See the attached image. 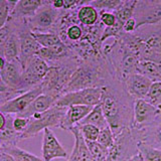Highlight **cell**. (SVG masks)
Listing matches in <instances>:
<instances>
[{"mask_svg":"<svg viewBox=\"0 0 161 161\" xmlns=\"http://www.w3.org/2000/svg\"><path fill=\"white\" fill-rule=\"evenodd\" d=\"M2 150L11 155L15 161H44L42 158L37 157L36 155H34L32 153H29L28 151L23 150L21 148L17 147V146L5 148Z\"/></svg>","mask_w":161,"mask_h":161,"instance_id":"25","label":"cell"},{"mask_svg":"<svg viewBox=\"0 0 161 161\" xmlns=\"http://www.w3.org/2000/svg\"><path fill=\"white\" fill-rule=\"evenodd\" d=\"M14 115L6 114V124L4 128L0 131V150L17 146L20 142V133L16 132L13 128Z\"/></svg>","mask_w":161,"mask_h":161,"instance_id":"15","label":"cell"},{"mask_svg":"<svg viewBox=\"0 0 161 161\" xmlns=\"http://www.w3.org/2000/svg\"><path fill=\"white\" fill-rule=\"evenodd\" d=\"M143 141V131L126 128L115 136V143L109 149L106 161H127L139 153L138 143Z\"/></svg>","mask_w":161,"mask_h":161,"instance_id":"3","label":"cell"},{"mask_svg":"<svg viewBox=\"0 0 161 161\" xmlns=\"http://www.w3.org/2000/svg\"><path fill=\"white\" fill-rule=\"evenodd\" d=\"M160 64H161V63H160Z\"/></svg>","mask_w":161,"mask_h":161,"instance_id":"46","label":"cell"},{"mask_svg":"<svg viewBox=\"0 0 161 161\" xmlns=\"http://www.w3.org/2000/svg\"><path fill=\"white\" fill-rule=\"evenodd\" d=\"M102 99V88H88L63 95L57 101L58 107L68 108L73 105H83L95 107Z\"/></svg>","mask_w":161,"mask_h":161,"instance_id":"6","label":"cell"},{"mask_svg":"<svg viewBox=\"0 0 161 161\" xmlns=\"http://www.w3.org/2000/svg\"><path fill=\"white\" fill-rule=\"evenodd\" d=\"M92 106H83V105H73L67 109L64 117L62 121L59 128L69 131L75 126L80 124L82 121L87 117L89 113L93 110Z\"/></svg>","mask_w":161,"mask_h":161,"instance_id":"14","label":"cell"},{"mask_svg":"<svg viewBox=\"0 0 161 161\" xmlns=\"http://www.w3.org/2000/svg\"><path fill=\"white\" fill-rule=\"evenodd\" d=\"M100 21L105 27H112L116 23V16L114 12L100 11Z\"/></svg>","mask_w":161,"mask_h":161,"instance_id":"34","label":"cell"},{"mask_svg":"<svg viewBox=\"0 0 161 161\" xmlns=\"http://www.w3.org/2000/svg\"><path fill=\"white\" fill-rule=\"evenodd\" d=\"M3 84V82H2V79H1V77H0V85H2Z\"/></svg>","mask_w":161,"mask_h":161,"instance_id":"45","label":"cell"},{"mask_svg":"<svg viewBox=\"0 0 161 161\" xmlns=\"http://www.w3.org/2000/svg\"><path fill=\"white\" fill-rule=\"evenodd\" d=\"M97 142L100 143L101 145H103L104 147L110 149L115 143V135L113 133V131L111 130L110 127L105 128L103 130H100L99 137L97 139Z\"/></svg>","mask_w":161,"mask_h":161,"instance_id":"31","label":"cell"},{"mask_svg":"<svg viewBox=\"0 0 161 161\" xmlns=\"http://www.w3.org/2000/svg\"><path fill=\"white\" fill-rule=\"evenodd\" d=\"M133 113V128L142 130L155 123L161 115V109L141 99L134 101Z\"/></svg>","mask_w":161,"mask_h":161,"instance_id":"8","label":"cell"},{"mask_svg":"<svg viewBox=\"0 0 161 161\" xmlns=\"http://www.w3.org/2000/svg\"><path fill=\"white\" fill-rule=\"evenodd\" d=\"M138 150L144 161H161V150L144 141H140L138 143Z\"/></svg>","mask_w":161,"mask_h":161,"instance_id":"24","label":"cell"},{"mask_svg":"<svg viewBox=\"0 0 161 161\" xmlns=\"http://www.w3.org/2000/svg\"><path fill=\"white\" fill-rule=\"evenodd\" d=\"M127 161H144V159H143V157H142V155H141L140 153H138V154L134 155L132 158H130V159L127 160Z\"/></svg>","mask_w":161,"mask_h":161,"instance_id":"42","label":"cell"},{"mask_svg":"<svg viewBox=\"0 0 161 161\" xmlns=\"http://www.w3.org/2000/svg\"><path fill=\"white\" fill-rule=\"evenodd\" d=\"M23 69V91L27 92L42 85L43 78L49 69V65L45 60L34 55L28 60Z\"/></svg>","mask_w":161,"mask_h":161,"instance_id":"7","label":"cell"},{"mask_svg":"<svg viewBox=\"0 0 161 161\" xmlns=\"http://www.w3.org/2000/svg\"><path fill=\"white\" fill-rule=\"evenodd\" d=\"M0 161H15V160L10 154H8L3 150H0Z\"/></svg>","mask_w":161,"mask_h":161,"instance_id":"38","label":"cell"},{"mask_svg":"<svg viewBox=\"0 0 161 161\" xmlns=\"http://www.w3.org/2000/svg\"><path fill=\"white\" fill-rule=\"evenodd\" d=\"M77 127L79 128L85 141H97L100 134L99 128L90 124H78Z\"/></svg>","mask_w":161,"mask_h":161,"instance_id":"29","label":"cell"},{"mask_svg":"<svg viewBox=\"0 0 161 161\" xmlns=\"http://www.w3.org/2000/svg\"><path fill=\"white\" fill-rule=\"evenodd\" d=\"M57 101H58V99L53 97V96H49L47 94H42L29 105V107L25 110L24 112H22L21 114H19L17 116H21V117H25V118H30L35 114L43 113L45 111H47L48 109L52 108L53 106H54L55 103H57Z\"/></svg>","mask_w":161,"mask_h":161,"instance_id":"16","label":"cell"},{"mask_svg":"<svg viewBox=\"0 0 161 161\" xmlns=\"http://www.w3.org/2000/svg\"><path fill=\"white\" fill-rule=\"evenodd\" d=\"M42 94V87L38 86L36 88H33L27 91V92L17 96V97L9 100L8 102H6L0 107V111L5 114H11L17 116L24 112L29 107V105Z\"/></svg>","mask_w":161,"mask_h":161,"instance_id":"9","label":"cell"},{"mask_svg":"<svg viewBox=\"0 0 161 161\" xmlns=\"http://www.w3.org/2000/svg\"><path fill=\"white\" fill-rule=\"evenodd\" d=\"M123 3V0H95L91 2L90 5H92L96 9H99L100 11H108V12H115L118 10Z\"/></svg>","mask_w":161,"mask_h":161,"instance_id":"27","label":"cell"},{"mask_svg":"<svg viewBox=\"0 0 161 161\" xmlns=\"http://www.w3.org/2000/svg\"><path fill=\"white\" fill-rule=\"evenodd\" d=\"M53 0H43L36 13L27 19L29 28L32 32H54L57 33V25L60 16V10L53 8Z\"/></svg>","mask_w":161,"mask_h":161,"instance_id":"5","label":"cell"},{"mask_svg":"<svg viewBox=\"0 0 161 161\" xmlns=\"http://www.w3.org/2000/svg\"><path fill=\"white\" fill-rule=\"evenodd\" d=\"M134 18L136 20V29L144 25L161 23V4H136Z\"/></svg>","mask_w":161,"mask_h":161,"instance_id":"12","label":"cell"},{"mask_svg":"<svg viewBox=\"0 0 161 161\" xmlns=\"http://www.w3.org/2000/svg\"><path fill=\"white\" fill-rule=\"evenodd\" d=\"M136 30V20L134 17L130 18L123 25V32L125 33H132Z\"/></svg>","mask_w":161,"mask_h":161,"instance_id":"36","label":"cell"},{"mask_svg":"<svg viewBox=\"0 0 161 161\" xmlns=\"http://www.w3.org/2000/svg\"><path fill=\"white\" fill-rule=\"evenodd\" d=\"M151 105L161 109V82H154L151 85L149 92L144 99Z\"/></svg>","mask_w":161,"mask_h":161,"instance_id":"28","label":"cell"},{"mask_svg":"<svg viewBox=\"0 0 161 161\" xmlns=\"http://www.w3.org/2000/svg\"><path fill=\"white\" fill-rule=\"evenodd\" d=\"M11 15L9 3L7 0H0V29L8 22Z\"/></svg>","mask_w":161,"mask_h":161,"instance_id":"32","label":"cell"},{"mask_svg":"<svg viewBox=\"0 0 161 161\" xmlns=\"http://www.w3.org/2000/svg\"><path fill=\"white\" fill-rule=\"evenodd\" d=\"M5 124H6V114L0 111V131L4 128Z\"/></svg>","mask_w":161,"mask_h":161,"instance_id":"41","label":"cell"},{"mask_svg":"<svg viewBox=\"0 0 161 161\" xmlns=\"http://www.w3.org/2000/svg\"><path fill=\"white\" fill-rule=\"evenodd\" d=\"M125 87L129 95L136 100L145 99L147 96L152 82L140 74H132L125 80Z\"/></svg>","mask_w":161,"mask_h":161,"instance_id":"13","label":"cell"},{"mask_svg":"<svg viewBox=\"0 0 161 161\" xmlns=\"http://www.w3.org/2000/svg\"><path fill=\"white\" fill-rule=\"evenodd\" d=\"M32 34L42 47H53L62 42L59 35L54 32H32Z\"/></svg>","mask_w":161,"mask_h":161,"instance_id":"23","label":"cell"},{"mask_svg":"<svg viewBox=\"0 0 161 161\" xmlns=\"http://www.w3.org/2000/svg\"><path fill=\"white\" fill-rule=\"evenodd\" d=\"M52 4L53 8L58 9V10H62L64 8V0H53Z\"/></svg>","mask_w":161,"mask_h":161,"instance_id":"39","label":"cell"},{"mask_svg":"<svg viewBox=\"0 0 161 161\" xmlns=\"http://www.w3.org/2000/svg\"><path fill=\"white\" fill-rule=\"evenodd\" d=\"M142 131L144 142L161 150V115L154 124L142 129Z\"/></svg>","mask_w":161,"mask_h":161,"instance_id":"21","label":"cell"},{"mask_svg":"<svg viewBox=\"0 0 161 161\" xmlns=\"http://www.w3.org/2000/svg\"><path fill=\"white\" fill-rule=\"evenodd\" d=\"M67 109L65 107H58L54 105L43 113L33 115L29 118V124L26 130L20 135V141L32 138L47 128H59Z\"/></svg>","mask_w":161,"mask_h":161,"instance_id":"4","label":"cell"},{"mask_svg":"<svg viewBox=\"0 0 161 161\" xmlns=\"http://www.w3.org/2000/svg\"><path fill=\"white\" fill-rule=\"evenodd\" d=\"M6 64H7V60L5 59L4 57H1V55H0V70H2L5 68Z\"/></svg>","mask_w":161,"mask_h":161,"instance_id":"43","label":"cell"},{"mask_svg":"<svg viewBox=\"0 0 161 161\" xmlns=\"http://www.w3.org/2000/svg\"><path fill=\"white\" fill-rule=\"evenodd\" d=\"M42 154V159L44 161H52L57 158H69L67 150L60 144L57 136L50 130V128H47L43 130Z\"/></svg>","mask_w":161,"mask_h":161,"instance_id":"11","label":"cell"},{"mask_svg":"<svg viewBox=\"0 0 161 161\" xmlns=\"http://www.w3.org/2000/svg\"><path fill=\"white\" fill-rule=\"evenodd\" d=\"M91 155L95 161H106L109 154V149L98 143L97 141H86Z\"/></svg>","mask_w":161,"mask_h":161,"instance_id":"26","label":"cell"},{"mask_svg":"<svg viewBox=\"0 0 161 161\" xmlns=\"http://www.w3.org/2000/svg\"><path fill=\"white\" fill-rule=\"evenodd\" d=\"M109 62L102 55L89 58L80 62L64 89V94L88 88H103L115 80Z\"/></svg>","mask_w":161,"mask_h":161,"instance_id":"2","label":"cell"},{"mask_svg":"<svg viewBox=\"0 0 161 161\" xmlns=\"http://www.w3.org/2000/svg\"><path fill=\"white\" fill-rule=\"evenodd\" d=\"M137 4H146V5H154L161 4V0H136Z\"/></svg>","mask_w":161,"mask_h":161,"instance_id":"40","label":"cell"},{"mask_svg":"<svg viewBox=\"0 0 161 161\" xmlns=\"http://www.w3.org/2000/svg\"><path fill=\"white\" fill-rule=\"evenodd\" d=\"M70 133H75L79 137V142H80V156H82V161H95V159L93 158V156L91 155L90 151L88 149L87 143H86L85 139L83 138L82 134H80L79 128L77 126H75L74 128H72L69 130Z\"/></svg>","mask_w":161,"mask_h":161,"instance_id":"30","label":"cell"},{"mask_svg":"<svg viewBox=\"0 0 161 161\" xmlns=\"http://www.w3.org/2000/svg\"><path fill=\"white\" fill-rule=\"evenodd\" d=\"M13 128L16 132L22 134L26 130L29 124V118L21 117V116H14L13 118Z\"/></svg>","mask_w":161,"mask_h":161,"instance_id":"33","label":"cell"},{"mask_svg":"<svg viewBox=\"0 0 161 161\" xmlns=\"http://www.w3.org/2000/svg\"><path fill=\"white\" fill-rule=\"evenodd\" d=\"M10 18H11V17H10ZM14 22H15V20H14ZM0 55H1V57H4L7 62L19 59L20 42H19V36H18V32H17L16 22H15L14 31L10 34V36L6 40V42L4 43L2 49L0 50Z\"/></svg>","mask_w":161,"mask_h":161,"instance_id":"18","label":"cell"},{"mask_svg":"<svg viewBox=\"0 0 161 161\" xmlns=\"http://www.w3.org/2000/svg\"><path fill=\"white\" fill-rule=\"evenodd\" d=\"M80 124H90V125H93L95 127L99 128L100 130H103L105 128L110 127L100 104L95 106L93 110L89 113V115Z\"/></svg>","mask_w":161,"mask_h":161,"instance_id":"22","label":"cell"},{"mask_svg":"<svg viewBox=\"0 0 161 161\" xmlns=\"http://www.w3.org/2000/svg\"><path fill=\"white\" fill-rule=\"evenodd\" d=\"M42 3L43 0H19L10 17L27 20L36 13Z\"/></svg>","mask_w":161,"mask_h":161,"instance_id":"17","label":"cell"},{"mask_svg":"<svg viewBox=\"0 0 161 161\" xmlns=\"http://www.w3.org/2000/svg\"><path fill=\"white\" fill-rule=\"evenodd\" d=\"M93 1H95V0H80V6H83V5H88V4H90L91 2H93Z\"/></svg>","mask_w":161,"mask_h":161,"instance_id":"44","label":"cell"},{"mask_svg":"<svg viewBox=\"0 0 161 161\" xmlns=\"http://www.w3.org/2000/svg\"><path fill=\"white\" fill-rule=\"evenodd\" d=\"M80 0H64V10H70V9H75L80 6Z\"/></svg>","mask_w":161,"mask_h":161,"instance_id":"37","label":"cell"},{"mask_svg":"<svg viewBox=\"0 0 161 161\" xmlns=\"http://www.w3.org/2000/svg\"><path fill=\"white\" fill-rule=\"evenodd\" d=\"M137 74L149 79L151 82H161V64L151 60H139Z\"/></svg>","mask_w":161,"mask_h":161,"instance_id":"19","label":"cell"},{"mask_svg":"<svg viewBox=\"0 0 161 161\" xmlns=\"http://www.w3.org/2000/svg\"><path fill=\"white\" fill-rule=\"evenodd\" d=\"M100 105L115 136L126 128L133 127L134 99L123 82L115 79L103 87Z\"/></svg>","mask_w":161,"mask_h":161,"instance_id":"1","label":"cell"},{"mask_svg":"<svg viewBox=\"0 0 161 161\" xmlns=\"http://www.w3.org/2000/svg\"><path fill=\"white\" fill-rule=\"evenodd\" d=\"M78 19L84 26H94L100 21V13L92 5H83L78 7Z\"/></svg>","mask_w":161,"mask_h":161,"instance_id":"20","label":"cell"},{"mask_svg":"<svg viewBox=\"0 0 161 161\" xmlns=\"http://www.w3.org/2000/svg\"><path fill=\"white\" fill-rule=\"evenodd\" d=\"M23 65L19 59L7 62L5 68L0 70L2 82L9 89L25 93L23 91Z\"/></svg>","mask_w":161,"mask_h":161,"instance_id":"10","label":"cell"},{"mask_svg":"<svg viewBox=\"0 0 161 161\" xmlns=\"http://www.w3.org/2000/svg\"><path fill=\"white\" fill-rule=\"evenodd\" d=\"M75 138V144L72 150V153L69 155L68 161H82V156H80V142L79 137L75 133H72Z\"/></svg>","mask_w":161,"mask_h":161,"instance_id":"35","label":"cell"}]
</instances>
